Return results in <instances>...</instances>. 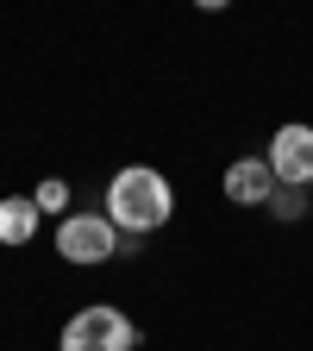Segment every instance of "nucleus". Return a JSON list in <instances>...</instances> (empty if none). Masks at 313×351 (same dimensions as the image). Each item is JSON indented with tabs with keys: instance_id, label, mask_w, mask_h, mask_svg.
<instances>
[{
	"instance_id": "nucleus-2",
	"label": "nucleus",
	"mask_w": 313,
	"mask_h": 351,
	"mask_svg": "<svg viewBox=\"0 0 313 351\" xmlns=\"http://www.w3.org/2000/svg\"><path fill=\"white\" fill-rule=\"evenodd\" d=\"M57 351H138V326H132L113 301H88L63 320Z\"/></svg>"
},
{
	"instance_id": "nucleus-5",
	"label": "nucleus",
	"mask_w": 313,
	"mask_h": 351,
	"mask_svg": "<svg viewBox=\"0 0 313 351\" xmlns=\"http://www.w3.org/2000/svg\"><path fill=\"white\" fill-rule=\"evenodd\" d=\"M276 189L282 182H276L270 157H238V163H226V201L232 207H270Z\"/></svg>"
},
{
	"instance_id": "nucleus-6",
	"label": "nucleus",
	"mask_w": 313,
	"mask_h": 351,
	"mask_svg": "<svg viewBox=\"0 0 313 351\" xmlns=\"http://www.w3.org/2000/svg\"><path fill=\"white\" fill-rule=\"evenodd\" d=\"M38 201L32 195H7L0 201V245H32L38 239Z\"/></svg>"
},
{
	"instance_id": "nucleus-1",
	"label": "nucleus",
	"mask_w": 313,
	"mask_h": 351,
	"mask_svg": "<svg viewBox=\"0 0 313 351\" xmlns=\"http://www.w3.org/2000/svg\"><path fill=\"white\" fill-rule=\"evenodd\" d=\"M169 213H175V189H169V176L151 169V163H125L113 182H107V219H113L125 239L169 226Z\"/></svg>"
},
{
	"instance_id": "nucleus-3",
	"label": "nucleus",
	"mask_w": 313,
	"mask_h": 351,
	"mask_svg": "<svg viewBox=\"0 0 313 351\" xmlns=\"http://www.w3.org/2000/svg\"><path fill=\"white\" fill-rule=\"evenodd\" d=\"M57 251H63V263H107V257L132 251V239L107 213H69V219H57Z\"/></svg>"
},
{
	"instance_id": "nucleus-4",
	"label": "nucleus",
	"mask_w": 313,
	"mask_h": 351,
	"mask_svg": "<svg viewBox=\"0 0 313 351\" xmlns=\"http://www.w3.org/2000/svg\"><path fill=\"white\" fill-rule=\"evenodd\" d=\"M270 169H276V182L282 189H313V125H282L276 138H270Z\"/></svg>"
},
{
	"instance_id": "nucleus-7",
	"label": "nucleus",
	"mask_w": 313,
	"mask_h": 351,
	"mask_svg": "<svg viewBox=\"0 0 313 351\" xmlns=\"http://www.w3.org/2000/svg\"><path fill=\"white\" fill-rule=\"evenodd\" d=\"M38 213H57V219H69V182H57V176H51V182H38Z\"/></svg>"
},
{
	"instance_id": "nucleus-8",
	"label": "nucleus",
	"mask_w": 313,
	"mask_h": 351,
	"mask_svg": "<svg viewBox=\"0 0 313 351\" xmlns=\"http://www.w3.org/2000/svg\"><path fill=\"white\" fill-rule=\"evenodd\" d=\"M270 213H276V219H301V213H307V189H276V195H270Z\"/></svg>"
}]
</instances>
